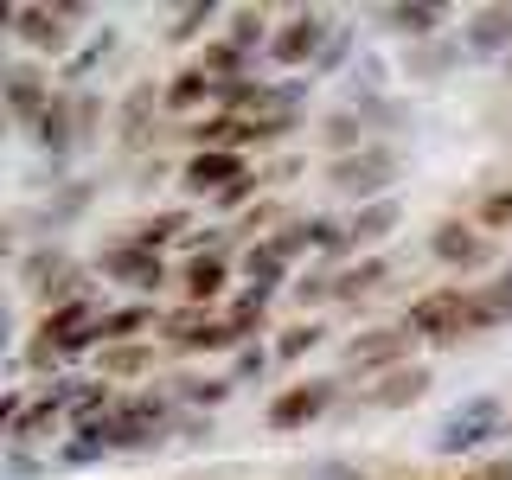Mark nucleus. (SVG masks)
Segmentation results:
<instances>
[{"label":"nucleus","mask_w":512,"mask_h":480,"mask_svg":"<svg viewBox=\"0 0 512 480\" xmlns=\"http://www.w3.org/2000/svg\"><path fill=\"white\" fill-rule=\"evenodd\" d=\"M397 224H404V199H372V205H352L346 212V244L352 256H384V244L397 237Z\"/></svg>","instance_id":"obj_15"},{"label":"nucleus","mask_w":512,"mask_h":480,"mask_svg":"<svg viewBox=\"0 0 512 480\" xmlns=\"http://www.w3.org/2000/svg\"><path fill=\"white\" fill-rule=\"evenodd\" d=\"M512 320V263L493 269V282H474V333H493Z\"/></svg>","instance_id":"obj_26"},{"label":"nucleus","mask_w":512,"mask_h":480,"mask_svg":"<svg viewBox=\"0 0 512 480\" xmlns=\"http://www.w3.org/2000/svg\"><path fill=\"white\" fill-rule=\"evenodd\" d=\"M237 269H244V288H250V295H263V301L276 295V288H295V263H288L269 237H263V244H244Z\"/></svg>","instance_id":"obj_21"},{"label":"nucleus","mask_w":512,"mask_h":480,"mask_svg":"<svg viewBox=\"0 0 512 480\" xmlns=\"http://www.w3.org/2000/svg\"><path fill=\"white\" fill-rule=\"evenodd\" d=\"M372 141H384V135H378V122L365 116V109H352V103H340V109H327V116L314 122V148L327 154V160H346V154L372 148Z\"/></svg>","instance_id":"obj_14"},{"label":"nucleus","mask_w":512,"mask_h":480,"mask_svg":"<svg viewBox=\"0 0 512 480\" xmlns=\"http://www.w3.org/2000/svg\"><path fill=\"white\" fill-rule=\"evenodd\" d=\"M192 64H199V71L212 77L218 90H237L244 77H256V71H250V52H237V45L224 39V32H218V39H205L199 52H192Z\"/></svg>","instance_id":"obj_24"},{"label":"nucleus","mask_w":512,"mask_h":480,"mask_svg":"<svg viewBox=\"0 0 512 480\" xmlns=\"http://www.w3.org/2000/svg\"><path fill=\"white\" fill-rule=\"evenodd\" d=\"M474 224H480L487 237H493V231H512V180H506V186H493L487 199L474 205Z\"/></svg>","instance_id":"obj_35"},{"label":"nucleus","mask_w":512,"mask_h":480,"mask_svg":"<svg viewBox=\"0 0 512 480\" xmlns=\"http://www.w3.org/2000/svg\"><path fill=\"white\" fill-rule=\"evenodd\" d=\"M96 276L128 288L135 301H154L160 288H173L180 269H167V256H160V250H141L128 231H116V237H103V244H96Z\"/></svg>","instance_id":"obj_5"},{"label":"nucleus","mask_w":512,"mask_h":480,"mask_svg":"<svg viewBox=\"0 0 512 480\" xmlns=\"http://www.w3.org/2000/svg\"><path fill=\"white\" fill-rule=\"evenodd\" d=\"M128 237H135L141 250H167V244H186L192 237V205H167V212H148L135 224H122Z\"/></svg>","instance_id":"obj_23"},{"label":"nucleus","mask_w":512,"mask_h":480,"mask_svg":"<svg viewBox=\"0 0 512 480\" xmlns=\"http://www.w3.org/2000/svg\"><path fill=\"white\" fill-rule=\"evenodd\" d=\"M103 455H109V448L96 442V436H71V442L58 448V461H64V468H84V461H103Z\"/></svg>","instance_id":"obj_38"},{"label":"nucleus","mask_w":512,"mask_h":480,"mask_svg":"<svg viewBox=\"0 0 512 480\" xmlns=\"http://www.w3.org/2000/svg\"><path fill=\"white\" fill-rule=\"evenodd\" d=\"M173 288H180V308H205V314H218L224 288H231V256H186L180 276H173Z\"/></svg>","instance_id":"obj_17"},{"label":"nucleus","mask_w":512,"mask_h":480,"mask_svg":"<svg viewBox=\"0 0 512 480\" xmlns=\"http://www.w3.org/2000/svg\"><path fill=\"white\" fill-rule=\"evenodd\" d=\"M346 52H352V26H340V32H333V45H327V52H320V64H314V77L340 71V64H346Z\"/></svg>","instance_id":"obj_40"},{"label":"nucleus","mask_w":512,"mask_h":480,"mask_svg":"<svg viewBox=\"0 0 512 480\" xmlns=\"http://www.w3.org/2000/svg\"><path fill=\"white\" fill-rule=\"evenodd\" d=\"M256 192H269V186H263V167H256L250 180H237L231 192H218V199H212V212H237V205H250V199H256Z\"/></svg>","instance_id":"obj_36"},{"label":"nucleus","mask_w":512,"mask_h":480,"mask_svg":"<svg viewBox=\"0 0 512 480\" xmlns=\"http://www.w3.org/2000/svg\"><path fill=\"white\" fill-rule=\"evenodd\" d=\"M52 96H58V77L45 71L39 58H13L7 71H0V103H7L13 128H32L45 109H52Z\"/></svg>","instance_id":"obj_10"},{"label":"nucleus","mask_w":512,"mask_h":480,"mask_svg":"<svg viewBox=\"0 0 512 480\" xmlns=\"http://www.w3.org/2000/svg\"><path fill=\"white\" fill-rule=\"evenodd\" d=\"M416 346L423 340L410 333V320H384L372 333H352L340 346V365L359 372V378H391V372H404V365H416Z\"/></svg>","instance_id":"obj_7"},{"label":"nucleus","mask_w":512,"mask_h":480,"mask_svg":"<svg viewBox=\"0 0 512 480\" xmlns=\"http://www.w3.org/2000/svg\"><path fill=\"white\" fill-rule=\"evenodd\" d=\"M461 45H468V58L512 52V7H474L468 26H461Z\"/></svg>","instance_id":"obj_22"},{"label":"nucleus","mask_w":512,"mask_h":480,"mask_svg":"<svg viewBox=\"0 0 512 480\" xmlns=\"http://www.w3.org/2000/svg\"><path fill=\"white\" fill-rule=\"evenodd\" d=\"M333 32H340V26H333V13H327V7H288L263 58L276 64V71H314L320 52L333 45Z\"/></svg>","instance_id":"obj_6"},{"label":"nucleus","mask_w":512,"mask_h":480,"mask_svg":"<svg viewBox=\"0 0 512 480\" xmlns=\"http://www.w3.org/2000/svg\"><path fill=\"white\" fill-rule=\"evenodd\" d=\"M71 20H90V7H77V0H13V7H0V26H7V39L20 45L26 58H64L77 39Z\"/></svg>","instance_id":"obj_1"},{"label":"nucleus","mask_w":512,"mask_h":480,"mask_svg":"<svg viewBox=\"0 0 512 480\" xmlns=\"http://www.w3.org/2000/svg\"><path fill=\"white\" fill-rule=\"evenodd\" d=\"M160 320H167L160 301H109L96 333H103V346H148L160 340Z\"/></svg>","instance_id":"obj_18"},{"label":"nucleus","mask_w":512,"mask_h":480,"mask_svg":"<svg viewBox=\"0 0 512 480\" xmlns=\"http://www.w3.org/2000/svg\"><path fill=\"white\" fill-rule=\"evenodd\" d=\"M410 333L423 346H461L474 340V282H442V288H423V295L404 308Z\"/></svg>","instance_id":"obj_4"},{"label":"nucleus","mask_w":512,"mask_h":480,"mask_svg":"<svg viewBox=\"0 0 512 480\" xmlns=\"http://www.w3.org/2000/svg\"><path fill=\"white\" fill-rule=\"evenodd\" d=\"M173 423H180V397L173 391H122L116 410L103 416V429H96V442L103 448H160L173 436Z\"/></svg>","instance_id":"obj_2"},{"label":"nucleus","mask_w":512,"mask_h":480,"mask_svg":"<svg viewBox=\"0 0 512 480\" xmlns=\"http://www.w3.org/2000/svg\"><path fill=\"white\" fill-rule=\"evenodd\" d=\"M340 276V301L352 308V301H365V295H378L384 282H391V256H352L346 269H333Z\"/></svg>","instance_id":"obj_30"},{"label":"nucleus","mask_w":512,"mask_h":480,"mask_svg":"<svg viewBox=\"0 0 512 480\" xmlns=\"http://www.w3.org/2000/svg\"><path fill=\"white\" fill-rule=\"evenodd\" d=\"M288 301H295V320H320V308H340V276L333 269H308V276H295Z\"/></svg>","instance_id":"obj_28"},{"label":"nucleus","mask_w":512,"mask_h":480,"mask_svg":"<svg viewBox=\"0 0 512 480\" xmlns=\"http://www.w3.org/2000/svg\"><path fill=\"white\" fill-rule=\"evenodd\" d=\"M340 384H346V378H301V384H282V391L269 397L263 423L276 429V436H295V429L320 423V416L340 404Z\"/></svg>","instance_id":"obj_8"},{"label":"nucleus","mask_w":512,"mask_h":480,"mask_svg":"<svg viewBox=\"0 0 512 480\" xmlns=\"http://www.w3.org/2000/svg\"><path fill=\"white\" fill-rule=\"evenodd\" d=\"M429 256H436L442 269H455V276H480V269L500 263V244H493L474 218H442L436 231H429Z\"/></svg>","instance_id":"obj_9"},{"label":"nucleus","mask_w":512,"mask_h":480,"mask_svg":"<svg viewBox=\"0 0 512 480\" xmlns=\"http://www.w3.org/2000/svg\"><path fill=\"white\" fill-rule=\"evenodd\" d=\"M212 20H218V7H212V0H192V7L173 13V26L160 32V39H167V45H192V39H199V32L212 26Z\"/></svg>","instance_id":"obj_34"},{"label":"nucleus","mask_w":512,"mask_h":480,"mask_svg":"<svg viewBox=\"0 0 512 480\" xmlns=\"http://www.w3.org/2000/svg\"><path fill=\"white\" fill-rule=\"evenodd\" d=\"M276 7H231V13H224V39H231L237 45V52H269V39H276Z\"/></svg>","instance_id":"obj_25"},{"label":"nucleus","mask_w":512,"mask_h":480,"mask_svg":"<svg viewBox=\"0 0 512 480\" xmlns=\"http://www.w3.org/2000/svg\"><path fill=\"white\" fill-rule=\"evenodd\" d=\"M372 20L384 32H397V39H410V45H429V39H448V20H455V13H448V7H423V0H404V7H378Z\"/></svg>","instance_id":"obj_20"},{"label":"nucleus","mask_w":512,"mask_h":480,"mask_svg":"<svg viewBox=\"0 0 512 480\" xmlns=\"http://www.w3.org/2000/svg\"><path fill=\"white\" fill-rule=\"evenodd\" d=\"M429 384H436V365L429 359H416V365H404V372H391V378H378V384H365L359 391V404L365 410H410V404H423L429 397Z\"/></svg>","instance_id":"obj_19"},{"label":"nucleus","mask_w":512,"mask_h":480,"mask_svg":"<svg viewBox=\"0 0 512 480\" xmlns=\"http://www.w3.org/2000/svg\"><path fill=\"white\" fill-rule=\"evenodd\" d=\"M295 173H301V160H295V154H288V160H269V167H263V186H288Z\"/></svg>","instance_id":"obj_42"},{"label":"nucleus","mask_w":512,"mask_h":480,"mask_svg":"<svg viewBox=\"0 0 512 480\" xmlns=\"http://www.w3.org/2000/svg\"><path fill=\"white\" fill-rule=\"evenodd\" d=\"M26 365H32V372H45V384H52V372L64 365V352H58L52 340H39V333H32V340H26Z\"/></svg>","instance_id":"obj_37"},{"label":"nucleus","mask_w":512,"mask_h":480,"mask_svg":"<svg viewBox=\"0 0 512 480\" xmlns=\"http://www.w3.org/2000/svg\"><path fill=\"white\" fill-rule=\"evenodd\" d=\"M269 359H276L269 346H244V352H237V372H231V378H237V384H244V378H263Z\"/></svg>","instance_id":"obj_41"},{"label":"nucleus","mask_w":512,"mask_h":480,"mask_svg":"<svg viewBox=\"0 0 512 480\" xmlns=\"http://www.w3.org/2000/svg\"><path fill=\"white\" fill-rule=\"evenodd\" d=\"M160 346L180 352V359H199V352H237V333L224 327V308L205 314V308H167L160 320Z\"/></svg>","instance_id":"obj_11"},{"label":"nucleus","mask_w":512,"mask_h":480,"mask_svg":"<svg viewBox=\"0 0 512 480\" xmlns=\"http://www.w3.org/2000/svg\"><path fill=\"white\" fill-rule=\"evenodd\" d=\"M224 327L237 333V352H244V346H263V333H269V301L244 288V295H237L231 308H224Z\"/></svg>","instance_id":"obj_31"},{"label":"nucleus","mask_w":512,"mask_h":480,"mask_svg":"<svg viewBox=\"0 0 512 480\" xmlns=\"http://www.w3.org/2000/svg\"><path fill=\"white\" fill-rule=\"evenodd\" d=\"M493 436H506V410H500V397H468L461 410H448V416H442V429H436V455H468V448L493 442Z\"/></svg>","instance_id":"obj_13"},{"label":"nucleus","mask_w":512,"mask_h":480,"mask_svg":"<svg viewBox=\"0 0 512 480\" xmlns=\"http://www.w3.org/2000/svg\"><path fill=\"white\" fill-rule=\"evenodd\" d=\"M231 391H237V378H231V372H224V378H180V384H173V397H180L186 410H205V416H212Z\"/></svg>","instance_id":"obj_33"},{"label":"nucleus","mask_w":512,"mask_h":480,"mask_svg":"<svg viewBox=\"0 0 512 480\" xmlns=\"http://www.w3.org/2000/svg\"><path fill=\"white\" fill-rule=\"evenodd\" d=\"M295 480H365V468H352V461H314V468H301Z\"/></svg>","instance_id":"obj_39"},{"label":"nucleus","mask_w":512,"mask_h":480,"mask_svg":"<svg viewBox=\"0 0 512 480\" xmlns=\"http://www.w3.org/2000/svg\"><path fill=\"white\" fill-rule=\"evenodd\" d=\"M397 173H404V154L391 141H372V148L346 154V160H327L320 180H327L333 199H352V205H372V199H391L397 192Z\"/></svg>","instance_id":"obj_3"},{"label":"nucleus","mask_w":512,"mask_h":480,"mask_svg":"<svg viewBox=\"0 0 512 480\" xmlns=\"http://www.w3.org/2000/svg\"><path fill=\"white\" fill-rule=\"evenodd\" d=\"M468 480H474V474H468Z\"/></svg>","instance_id":"obj_44"},{"label":"nucleus","mask_w":512,"mask_h":480,"mask_svg":"<svg viewBox=\"0 0 512 480\" xmlns=\"http://www.w3.org/2000/svg\"><path fill=\"white\" fill-rule=\"evenodd\" d=\"M474 480H512V461H487V468H480Z\"/></svg>","instance_id":"obj_43"},{"label":"nucleus","mask_w":512,"mask_h":480,"mask_svg":"<svg viewBox=\"0 0 512 480\" xmlns=\"http://www.w3.org/2000/svg\"><path fill=\"white\" fill-rule=\"evenodd\" d=\"M218 103H224V90L199 71V64H180V71L160 84V116H186V122H199V116H218Z\"/></svg>","instance_id":"obj_16"},{"label":"nucleus","mask_w":512,"mask_h":480,"mask_svg":"<svg viewBox=\"0 0 512 480\" xmlns=\"http://www.w3.org/2000/svg\"><path fill=\"white\" fill-rule=\"evenodd\" d=\"M327 340H333V327H327V320H288L276 340H269V352H276V365H301L308 352H320Z\"/></svg>","instance_id":"obj_29"},{"label":"nucleus","mask_w":512,"mask_h":480,"mask_svg":"<svg viewBox=\"0 0 512 480\" xmlns=\"http://www.w3.org/2000/svg\"><path fill=\"white\" fill-rule=\"evenodd\" d=\"M250 154H237V148H199V154H186L180 160V173H173V180H180V192L186 199H205L212 205L218 192H231L237 180H250Z\"/></svg>","instance_id":"obj_12"},{"label":"nucleus","mask_w":512,"mask_h":480,"mask_svg":"<svg viewBox=\"0 0 512 480\" xmlns=\"http://www.w3.org/2000/svg\"><path fill=\"white\" fill-rule=\"evenodd\" d=\"M154 346H160V340H148V346H103V352H96V365H103L109 384L148 378V372H154Z\"/></svg>","instance_id":"obj_32"},{"label":"nucleus","mask_w":512,"mask_h":480,"mask_svg":"<svg viewBox=\"0 0 512 480\" xmlns=\"http://www.w3.org/2000/svg\"><path fill=\"white\" fill-rule=\"evenodd\" d=\"M461 52H468L461 39H429V45H410V52H404V77H416V84H442V77L461 64Z\"/></svg>","instance_id":"obj_27"}]
</instances>
